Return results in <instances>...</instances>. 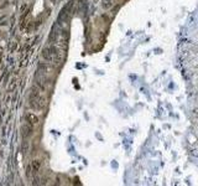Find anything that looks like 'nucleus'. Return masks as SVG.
<instances>
[{"mask_svg":"<svg viewBox=\"0 0 198 186\" xmlns=\"http://www.w3.org/2000/svg\"><path fill=\"white\" fill-rule=\"evenodd\" d=\"M27 119H28L27 123H30L31 125H35V124L39 123V118H37L35 114H32V113H28L27 114Z\"/></svg>","mask_w":198,"mask_h":186,"instance_id":"3","label":"nucleus"},{"mask_svg":"<svg viewBox=\"0 0 198 186\" xmlns=\"http://www.w3.org/2000/svg\"><path fill=\"white\" fill-rule=\"evenodd\" d=\"M40 168H41V161L39 160H35V161H32V169H34V171L37 172L40 170Z\"/></svg>","mask_w":198,"mask_h":186,"instance_id":"4","label":"nucleus"},{"mask_svg":"<svg viewBox=\"0 0 198 186\" xmlns=\"http://www.w3.org/2000/svg\"><path fill=\"white\" fill-rule=\"evenodd\" d=\"M32 127H34V125H31L30 123H27L26 125H24L22 130H24V135L25 136H30L32 134Z\"/></svg>","mask_w":198,"mask_h":186,"instance_id":"2","label":"nucleus"},{"mask_svg":"<svg viewBox=\"0 0 198 186\" xmlns=\"http://www.w3.org/2000/svg\"><path fill=\"white\" fill-rule=\"evenodd\" d=\"M30 107L32 109H36V110H41L43 109L45 107V103H46V101H45V98L41 96L40 91L36 88V91L34 89L32 92L30 93Z\"/></svg>","mask_w":198,"mask_h":186,"instance_id":"1","label":"nucleus"}]
</instances>
